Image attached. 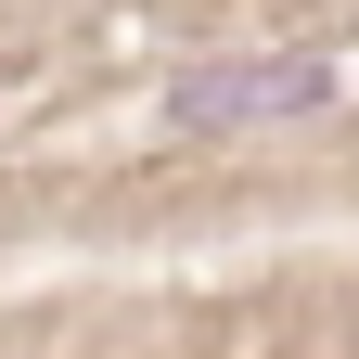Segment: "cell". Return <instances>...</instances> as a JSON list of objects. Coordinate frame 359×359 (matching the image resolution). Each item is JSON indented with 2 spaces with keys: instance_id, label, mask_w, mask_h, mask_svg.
Masks as SVG:
<instances>
[{
  "instance_id": "cell-1",
  "label": "cell",
  "mask_w": 359,
  "mask_h": 359,
  "mask_svg": "<svg viewBox=\"0 0 359 359\" xmlns=\"http://www.w3.org/2000/svg\"><path fill=\"white\" fill-rule=\"evenodd\" d=\"M334 90H346V65L321 52V39H257V52L180 65L167 128H193V142H218V128H295V116H321Z\"/></svg>"
}]
</instances>
